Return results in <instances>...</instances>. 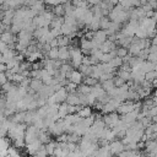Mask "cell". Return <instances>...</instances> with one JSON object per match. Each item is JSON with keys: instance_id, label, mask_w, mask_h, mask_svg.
<instances>
[{"instance_id": "cell-14", "label": "cell", "mask_w": 157, "mask_h": 157, "mask_svg": "<svg viewBox=\"0 0 157 157\" xmlns=\"http://www.w3.org/2000/svg\"><path fill=\"white\" fill-rule=\"evenodd\" d=\"M90 93H92V94L96 97V99H97V98L102 97L103 94H105V91L102 88L101 83H97V85H94V86L91 87V92H90Z\"/></svg>"}, {"instance_id": "cell-9", "label": "cell", "mask_w": 157, "mask_h": 157, "mask_svg": "<svg viewBox=\"0 0 157 157\" xmlns=\"http://www.w3.org/2000/svg\"><path fill=\"white\" fill-rule=\"evenodd\" d=\"M92 39H94L97 43L102 44V43L107 39V32H105V29H101V28H98L97 31H94V33H93V38H92Z\"/></svg>"}, {"instance_id": "cell-26", "label": "cell", "mask_w": 157, "mask_h": 157, "mask_svg": "<svg viewBox=\"0 0 157 157\" xmlns=\"http://www.w3.org/2000/svg\"><path fill=\"white\" fill-rule=\"evenodd\" d=\"M115 50H117V56H120V58H124L125 55H128V54H129V52H128V48H126V47L117 45Z\"/></svg>"}, {"instance_id": "cell-19", "label": "cell", "mask_w": 157, "mask_h": 157, "mask_svg": "<svg viewBox=\"0 0 157 157\" xmlns=\"http://www.w3.org/2000/svg\"><path fill=\"white\" fill-rule=\"evenodd\" d=\"M78 71L85 76H90L91 75V71H92V65H85V64H80V66L77 67Z\"/></svg>"}, {"instance_id": "cell-30", "label": "cell", "mask_w": 157, "mask_h": 157, "mask_svg": "<svg viewBox=\"0 0 157 157\" xmlns=\"http://www.w3.org/2000/svg\"><path fill=\"white\" fill-rule=\"evenodd\" d=\"M6 155H9V156H18L20 152L17 151V147L10 145V146L7 147V150H6Z\"/></svg>"}, {"instance_id": "cell-33", "label": "cell", "mask_w": 157, "mask_h": 157, "mask_svg": "<svg viewBox=\"0 0 157 157\" xmlns=\"http://www.w3.org/2000/svg\"><path fill=\"white\" fill-rule=\"evenodd\" d=\"M146 60L151 61V63H157V52H150L147 54V58Z\"/></svg>"}, {"instance_id": "cell-38", "label": "cell", "mask_w": 157, "mask_h": 157, "mask_svg": "<svg viewBox=\"0 0 157 157\" xmlns=\"http://www.w3.org/2000/svg\"><path fill=\"white\" fill-rule=\"evenodd\" d=\"M6 81H7V77H6V74H5V71L0 72V86H1L2 83H5Z\"/></svg>"}, {"instance_id": "cell-25", "label": "cell", "mask_w": 157, "mask_h": 157, "mask_svg": "<svg viewBox=\"0 0 157 157\" xmlns=\"http://www.w3.org/2000/svg\"><path fill=\"white\" fill-rule=\"evenodd\" d=\"M113 67H115V69H118L121 64H123V58H120V56H114V58H112L109 61H108Z\"/></svg>"}, {"instance_id": "cell-6", "label": "cell", "mask_w": 157, "mask_h": 157, "mask_svg": "<svg viewBox=\"0 0 157 157\" xmlns=\"http://www.w3.org/2000/svg\"><path fill=\"white\" fill-rule=\"evenodd\" d=\"M40 145H42V142H40V141L38 140V137H37L36 140H33V141H31V142L26 144V146H25L26 152H27L28 155H34V153H36V151L40 147Z\"/></svg>"}, {"instance_id": "cell-43", "label": "cell", "mask_w": 157, "mask_h": 157, "mask_svg": "<svg viewBox=\"0 0 157 157\" xmlns=\"http://www.w3.org/2000/svg\"><path fill=\"white\" fill-rule=\"evenodd\" d=\"M140 2H141V5H142V4H145V2H147V0H140Z\"/></svg>"}, {"instance_id": "cell-36", "label": "cell", "mask_w": 157, "mask_h": 157, "mask_svg": "<svg viewBox=\"0 0 157 157\" xmlns=\"http://www.w3.org/2000/svg\"><path fill=\"white\" fill-rule=\"evenodd\" d=\"M29 82H31V77L28 76V77H23L22 80H21V82L18 83V86H22V87H28L29 86Z\"/></svg>"}, {"instance_id": "cell-24", "label": "cell", "mask_w": 157, "mask_h": 157, "mask_svg": "<svg viewBox=\"0 0 157 157\" xmlns=\"http://www.w3.org/2000/svg\"><path fill=\"white\" fill-rule=\"evenodd\" d=\"M109 23H110V20H109L108 16H102L99 18V28L101 29H107L108 26H109Z\"/></svg>"}, {"instance_id": "cell-3", "label": "cell", "mask_w": 157, "mask_h": 157, "mask_svg": "<svg viewBox=\"0 0 157 157\" xmlns=\"http://www.w3.org/2000/svg\"><path fill=\"white\" fill-rule=\"evenodd\" d=\"M65 77H66L69 81H71V82H74V83H76V85L81 83L82 80H83V75H82L78 70H75V69L67 71L66 75H65Z\"/></svg>"}, {"instance_id": "cell-34", "label": "cell", "mask_w": 157, "mask_h": 157, "mask_svg": "<svg viewBox=\"0 0 157 157\" xmlns=\"http://www.w3.org/2000/svg\"><path fill=\"white\" fill-rule=\"evenodd\" d=\"M113 82H114V86H115V87H119V86H121V85L125 83V81H124L121 77L117 76V75H114V77H113Z\"/></svg>"}, {"instance_id": "cell-15", "label": "cell", "mask_w": 157, "mask_h": 157, "mask_svg": "<svg viewBox=\"0 0 157 157\" xmlns=\"http://www.w3.org/2000/svg\"><path fill=\"white\" fill-rule=\"evenodd\" d=\"M157 69V63H151L148 60H144V63L141 64V71L145 74L147 71H151V70H156Z\"/></svg>"}, {"instance_id": "cell-23", "label": "cell", "mask_w": 157, "mask_h": 157, "mask_svg": "<svg viewBox=\"0 0 157 157\" xmlns=\"http://www.w3.org/2000/svg\"><path fill=\"white\" fill-rule=\"evenodd\" d=\"M52 11H53V13H54L55 16H64V15H65L63 4H58V5L53 6V10H52Z\"/></svg>"}, {"instance_id": "cell-16", "label": "cell", "mask_w": 157, "mask_h": 157, "mask_svg": "<svg viewBox=\"0 0 157 157\" xmlns=\"http://www.w3.org/2000/svg\"><path fill=\"white\" fill-rule=\"evenodd\" d=\"M76 113H77L81 118H86V117H88V115L92 114V108H91V105H82Z\"/></svg>"}, {"instance_id": "cell-4", "label": "cell", "mask_w": 157, "mask_h": 157, "mask_svg": "<svg viewBox=\"0 0 157 157\" xmlns=\"http://www.w3.org/2000/svg\"><path fill=\"white\" fill-rule=\"evenodd\" d=\"M109 150H110V153L112 155H118L119 152H121L124 150V145L120 140H112L109 142Z\"/></svg>"}, {"instance_id": "cell-10", "label": "cell", "mask_w": 157, "mask_h": 157, "mask_svg": "<svg viewBox=\"0 0 157 157\" xmlns=\"http://www.w3.org/2000/svg\"><path fill=\"white\" fill-rule=\"evenodd\" d=\"M115 48H117L115 42H112V40H109V39H105V40L99 45V50H101L102 53H108V52H110L112 49H115Z\"/></svg>"}, {"instance_id": "cell-42", "label": "cell", "mask_w": 157, "mask_h": 157, "mask_svg": "<svg viewBox=\"0 0 157 157\" xmlns=\"http://www.w3.org/2000/svg\"><path fill=\"white\" fill-rule=\"evenodd\" d=\"M108 1H109V2H110V4H112V5H113V6H114V5H117V4H118V0H108Z\"/></svg>"}, {"instance_id": "cell-11", "label": "cell", "mask_w": 157, "mask_h": 157, "mask_svg": "<svg viewBox=\"0 0 157 157\" xmlns=\"http://www.w3.org/2000/svg\"><path fill=\"white\" fill-rule=\"evenodd\" d=\"M58 59L61 61H67L70 59V53H69V48L67 47H58Z\"/></svg>"}, {"instance_id": "cell-27", "label": "cell", "mask_w": 157, "mask_h": 157, "mask_svg": "<svg viewBox=\"0 0 157 157\" xmlns=\"http://www.w3.org/2000/svg\"><path fill=\"white\" fill-rule=\"evenodd\" d=\"M82 82L92 87V86H94V85H97V83H98V80H97V78H94V77H92V76H85V77H83V80H82Z\"/></svg>"}, {"instance_id": "cell-5", "label": "cell", "mask_w": 157, "mask_h": 157, "mask_svg": "<svg viewBox=\"0 0 157 157\" xmlns=\"http://www.w3.org/2000/svg\"><path fill=\"white\" fill-rule=\"evenodd\" d=\"M53 96H54V99H55V102H56V103L65 102L66 96H67V91H66L65 86H61L59 90H56V91L53 93Z\"/></svg>"}, {"instance_id": "cell-29", "label": "cell", "mask_w": 157, "mask_h": 157, "mask_svg": "<svg viewBox=\"0 0 157 157\" xmlns=\"http://www.w3.org/2000/svg\"><path fill=\"white\" fill-rule=\"evenodd\" d=\"M157 77V71L156 70H151V71H147V72H145L144 74V78L146 80V81H152L153 78H156Z\"/></svg>"}, {"instance_id": "cell-32", "label": "cell", "mask_w": 157, "mask_h": 157, "mask_svg": "<svg viewBox=\"0 0 157 157\" xmlns=\"http://www.w3.org/2000/svg\"><path fill=\"white\" fill-rule=\"evenodd\" d=\"M65 88H66L67 92H75L76 88H77V85L74 83V82H71V81H67V83L65 85Z\"/></svg>"}, {"instance_id": "cell-44", "label": "cell", "mask_w": 157, "mask_h": 157, "mask_svg": "<svg viewBox=\"0 0 157 157\" xmlns=\"http://www.w3.org/2000/svg\"><path fill=\"white\" fill-rule=\"evenodd\" d=\"M42 1H45V0H42Z\"/></svg>"}, {"instance_id": "cell-12", "label": "cell", "mask_w": 157, "mask_h": 157, "mask_svg": "<svg viewBox=\"0 0 157 157\" xmlns=\"http://www.w3.org/2000/svg\"><path fill=\"white\" fill-rule=\"evenodd\" d=\"M45 4H44V1H42V0H37L32 6H29L32 10H33V12L36 13V15H39V13H42L44 10H45Z\"/></svg>"}, {"instance_id": "cell-39", "label": "cell", "mask_w": 157, "mask_h": 157, "mask_svg": "<svg viewBox=\"0 0 157 157\" xmlns=\"http://www.w3.org/2000/svg\"><path fill=\"white\" fill-rule=\"evenodd\" d=\"M7 48H9V47H7V44H6V43H4L2 40H0V53H4Z\"/></svg>"}, {"instance_id": "cell-35", "label": "cell", "mask_w": 157, "mask_h": 157, "mask_svg": "<svg viewBox=\"0 0 157 157\" xmlns=\"http://www.w3.org/2000/svg\"><path fill=\"white\" fill-rule=\"evenodd\" d=\"M147 115L148 117H153V115H157V104H153L148 108V112H147Z\"/></svg>"}, {"instance_id": "cell-2", "label": "cell", "mask_w": 157, "mask_h": 157, "mask_svg": "<svg viewBox=\"0 0 157 157\" xmlns=\"http://www.w3.org/2000/svg\"><path fill=\"white\" fill-rule=\"evenodd\" d=\"M105 126L108 128H113L118 121H119V114L114 110V112H110L108 114H104V117H102Z\"/></svg>"}, {"instance_id": "cell-20", "label": "cell", "mask_w": 157, "mask_h": 157, "mask_svg": "<svg viewBox=\"0 0 157 157\" xmlns=\"http://www.w3.org/2000/svg\"><path fill=\"white\" fill-rule=\"evenodd\" d=\"M76 91H77L78 93H82V94H87V93H90V92H91V86H88V85H86V83L81 82V83H78V85H77V88H76Z\"/></svg>"}, {"instance_id": "cell-41", "label": "cell", "mask_w": 157, "mask_h": 157, "mask_svg": "<svg viewBox=\"0 0 157 157\" xmlns=\"http://www.w3.org/2000/svg\"><path fill=\"white\" fill-rule=\"evenodd\" d=\"M85 1L91 6V5H97V4H99L101 0H85Z\"/></svg>"}, {"instance_id": "cell-28", "label": "cell", "mask_w": 157, "mask_h": 157, "mask_svg": "<svg viewBox=\"0 0 157 157\" xmlns=\"http://www.w3.org/2000/svg\"><path fill=\"white\" fill-rule=\"evenodd\" d=\"M80 139H81V136H80V135H77V134H75V132H67V139H66V141L78 144Z\"/></svg>"}, {"instance_id": "cell-18", "label": "cell", "mask_w": 157, "mask_h": 157, "mask_svg": "<svg viewBox=\"0 0 157 157\" xmlns=\"http://www.w3.org/2000/svg\"><path fill=\"white\" fill-rule=\"evenodd\" d=\"M56 40H58V47H67L70 43V38L67 36H64V34L58 36Z\"/></svg>"}, {"instance_id": "cell-37", "label": "cell", "mask_w": 157, "mask_h": 157, "mask_svg": "<svg viewBox=\"0 0 157 157\" xmlns=\"http://www.w3.org/2000/svg\"><path fill=\"white\" fill-rule=\"evenodd\" d=\"M44 4L48 5V6H55V5L60 4V0H45Z\"/></svg>"}, {"instance_id": "cell-13", "label": "cell", "mask_w": 157, "mask_h": 157, "mask_svg": "<svg viewBox=\"0 0 157 157\" xmlns=\"http://www.w3.org/2000/svg\"><path fill=\"white\" fill-rule=\"evenodd\" d=\"M44 83L42 82V80L40 78H31V82H29V86H28V88H31L33 92H38L40 88H42V86H43Z\"/></svg>"}, {"instance_id": "cell-1", "label": "cell", "mask_w": 157, "mask_h": 157, "mask_svg": "<svg viewBox=\"0 0 157 157\" xmlns=\"http://www.w3.org/2000/svg\"><path fill=\"white\" fill-rule=\"evenodd\" d=\"M38 132H39V129L37 126H34L33 124H29L26 126V130H25V142L28 144L33 140H36L38 137Z\"/></svg>"}, {"instance_id": "cell-21", "label": "cell", "mask_w": 157, "mask_h": 157, "mask_svg": "<svg viewBox=\"0 0 157 157\" xmlns=\"http://www.w3.org/2000/svg\"><path fill=\"white\" fill-rule=\"evenodd\" d=\"M58 54H59V52H58V47H52L47 53H45V55H47V58H49V59H53V60H55V59H58Z\"/></svg>"}, {"instance_id": "cell-17", "label": "cell", "mask_w": 157, "mask_h": 157, "mask_svg": "<svg viewBox=\"0 0 157 157\" xmlns=\"http://www.w3.org/2000/svg\"><path fill=\"white\" fill-rule=\"evenodd\" d=\"M26 58H27V61H29V63H34V61H37L38 59L40 60L42 58H44V55H43L39 50H36V52H33V53L28 54Z\"/></svg>"}, {"instance_id": "cell-22", "label": "cell", "mask_w": 157, "mask_h": 157, "mask_svg": "<svg viewBox=\"0 0 157 157\" xmlns=\"http://www.w3.org/2000/svg\"><path fill=\"white\" fill-rule=\"evenodd\" d=\"M101 86H102V88L107 92V91H109L110 88H113V87H115L114 86V82H113V78H109V80H104V81H101Z\"/></svg>"}, {"instance_id": "cell-8", "label": "cell", "mask_w": 157, "mask_h": 157, "mask_svg": "<svg viewBox=\"0 0 157 157\" xmlns=\"http://www.w3.org/2000/svg\"><path fill=\"white\" fill-rule=\"evenodd\" d=\"M65 102H66L67 104H72V105H77V104H80L78 92H77V91H75V92H67V96H66Z\"/></svg>"}, {"instance_id": "cell-31", "label": "cell", "mask_w": 157, "mask_h": 157, "mask_svg": "<svg viewBox=\"0 0 157 157\" xmlns=\"http://www.w3.org/2000/svg\"><path fill=\"white\" fill-rule=\"evenodd\" d=\"M34 156H38V157H44V156H48V153H47L45 147H44V145H43V144H42V145H40V147H39V148L36 151Z\"/></svg>"}, {"instance_id": "cell-40", "label": "cell", "mask_w": 157, "mask_h": 157, "mask_svg": "<svg viewBox=\"0 0 157 157\" xmlns=\"http://www.w3.org/2000/svg\"><path fill=\"white\" fill-rule=\"evenodd\" d=\"M49 43V45H50V48L52 47H58V40H56V38H53L50 42H48Z\"/></svg>"}, {"instance_id": "cell-7", "label": "cell", "mask_w": 157, "mask_h": 157, "mask_svg": "<svg viewBox=\"0 0 157 157\" xmlns=\"http://www.w3.org/2000/svg\"><path fill=\"white\" fill-rule=\"evenodd\" d=\"M32 23L36 26V27H49V23L50 21L44 18L42 15H36L33 18H32Z\"/></svg>"}]
</instances>
